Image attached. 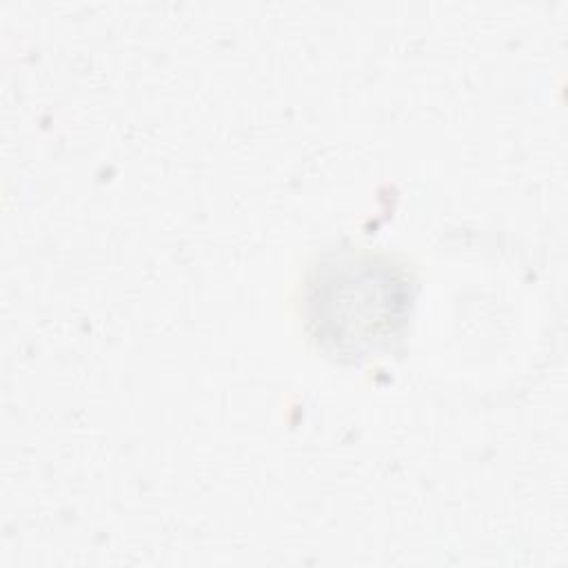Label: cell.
Returning a JSON list of instances; mask_svg holds the SVG:
<instances>
[{"label":"cell","mask_w":568,"mask_h":568,"mask_svg":"<svg viewBox=\"0 0 568 568\" xmlns=\"http://www.w3.org/2000/svg\"><path fill=\"white\" fill-rule=\"evenodd\" d=\"M410 302L406 280L388 264L359 257L331 264L315 282L320 335L339 346L375 344L395 331Z\"/></svg>","instance_id":"1"}]
</instances>
